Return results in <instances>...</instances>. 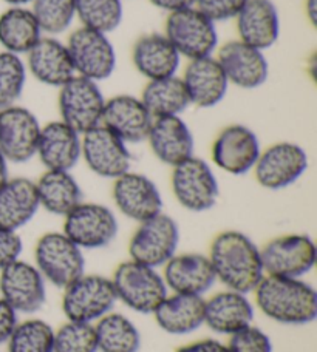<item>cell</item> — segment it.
Segmentation results:
<instances>
[{"mask_svg":"<svg viewBox=\"0 0 317 352\" xmlns=\"http://www.w3.org/2000/svg\"><path fill=\"white\" fill-rule=\"evenodd\" d=\"M207 258L215 278L231 291L249 295L265 276L260 248L242 230L227 229L215 235Z\"/></svg>","mask_w":317,"mask_h":352,"instance_id":"obj_1","label":"cell"},{"mask_svg":"<svg viewBox=\"0 0 317 352\" xmlns=\"http://www.w3.org/2000/svg\"><path fill=\"white\" fill-rule=\"evenodd\" d=\"M256 307L285 326H305L317 318V292L305 278L265 275L252 291Z\"/></svg>","mask_w":317,"mask_h":352,"instance_id":"obj_2","label":"cell"},{"mask_svg":"<svg viewBox=\"0 0 317 352\" xmlns=\"http://www.w3.org/2000/svg\"><path fill=\"white\" fill-rule=\"evenodd\" d=\"M110 280L118 303L144 316H152L169 294L160 269L145 266L130 258L118 264Z\"/></svg>","mask_w":317,"mask_h":352,"instance_id":"obj_3","label":"cell"},{"mask_svg":"<svg viewBox=\"0 0 317 352\" xmlns=\"http://www.w3.org/2000/svg\"><path fill=\"white\" fill-rule=\"evenodd\" d=\"M163 33L186 60L214 56L220 45L217 23L196 6L169 12Z\"/></svg>","mask_w":317,"mask_h":352,"instance_id":"obj_4","label":"cell"},{"mask_svg":"<svg viewBox=\"0 0 317 352\" xmlns=\"http://www.w3.org/2000/svg\"><path fill=\"white\" fill-rule=\"evenodd\" d=\"M62 312L67 320L94 324L118 303L109 276L84 274L62 289Z\"/></svg>","mask_w":317,"mask_h":352,"instance_id":"obj_5","label":"cell"},{"mask_svg":"<svg viewBox=\"0 0 317 352\" xmlns=\"http://www.w3.org/2000/svg\"><path fill=\"white\" fill-rule=\"evenodd\" d=\"M170 188L176 203L194 213L211 210L220 198L218 178L212 166L196 155L172 167Z\"/></svg>","mask_w":317,"mask_h":352,"instance_id":"obj_6","label":"cell"},{"mask_svg":"<svg viewBox=\"0 0 317 352\" xmlns=\"http://www.w3.org/2000/svg\"><path fill=\"white\" fill-rule=\"evenodd\" d=\"M34 266L47 283L59 289L85 274L84 250L63 232H47L34 246Z\"/></svg>","mask_w":317,"mask_h":352,"instance_id":"obj_7","label":"cell"},{"mask_svg":"<svg viewBox=\"0 0 317 352\" xmlns=\"http://www.w3.org/2000/svg\"><path fill=\"white\" fill-rule=\"evenodd\" d=\"M180 238L181 230L176 219L164 212L158 213L138 223L129 240L130 260L161 269L178 252Z\"/></svg>","mask_w":317,"mask_h":352,"instance_id":"obj_8","label":"cell"},{"mask_svg":"<svg viewBox=\"0 0 317 352\" xmlns=\"http://www.w3.org/2000/svg\"><path fill=\"white\" fill-rule=\"evenodd\" d=\"M65 43L76 76L99 84L115 73L118 56L109 34L78 27L70 31Z\"/></svg>","mask_w":317,"mask_h":352,"instance_id":"obj_9","label":"cell"},{"mask_svg":"<svg viewBox=\"0 0 317 352\" xmlns=\"http://www.w3.org/2000/svg\"><path fill=\"white\" fill-rule=\"evenodd\" d=\"M62 232L82 250H98L116 240L119 221L109 206L82 201L63 217Z\"/></svg>","mask_w":317,"mask_h":352,"instance_id":"obj_10","label":"cell"},{"mask_svg":"<svg viewBox=\"0 0 317 352\" xmlns=\"http://www.w3.org/2000/svg\"><path fill=\"white\" fill-rule=\"evenodd\" d=\"M308 166V153L300 144L278 141L262 148L252 173L260 187L277 192L296 184L307 173Z\"/></svg>","mask_w":317,"mask_h":352,"instance_id":"obj_11","label":"cell"},{"mask_svg":"<svg viewBox=\"0 0 317 352\" xmlns=\"http://www.w3.org/2000/svg\"><path fill=\"white\" fill-rule=\"evenodd\" d=\"M265 275L305 278L316 266V243L307 234H287L260 248Z\"/></svg>","mask_w":317,"mask_h":352,"instance_id":"obj_12","label":"cell"},{"mask_svg":"<svg viewBox=\"0 0 317 352\" xmlns=\"http://www.w3.org/2000/svg\"><path fill=\"white\" fill-rule=\"evenodd\" d=\"M107 98L98 82L74 76L58 90L59 119L78 133L101 125Z\"/></svg>","mask_w":317,"mask_h":352,"instance_id":"obj_13","label":"cell"},{"mask_svg":"<svg viewBox=\"0 0 317 352\" xmlns=\"http://www.w3.org/2000/svg\"><path fill=\"white\" fill-rule=\"evenodd\" d=\"M81 161L99 178L116 179L132 170L129 144L104 125H98L81 135Z\"/></svg>","mask_w":317,"mask_h":352,"instance_id":"obj_14","label":"cell"},{"mask_svg":"<svg viewBox=\"0 0 317 352\" xmlns=\"http://www.w3.org/2000/svg\"><path fill=\"white\" fill-rule=\"evenodd\" d=\"M262 152L256 131L243 124H231L218 131L211 147L212 164L232 176L252 172Z\"/></svg>","mask_w":317,"mask_h":352,"instance_id":"obj_15","label":"cell"},{"mask_svg":"<svg viewBox=\"0 0 317 352\" xmlns=\"http://www.w3.org/2000/svg\"><path fill=\"white\" fill-rule=\"evenodd\" d=\"M0 297L17 314L33 316L47 303V281L34 263L19 258L0 270Z\"/></svg>","mask_w":317,"mask_h":352,"instance_id":"obj_16","label":"cell"},{"mask_svg":"<svg viewBox=\"0 0 317 352\" xmlns=\"http://www.w3.org/2000/svg\"><path fill=\"white\" fill-rule=\"evenodd\" d=\"M42 124L23 105L0 110V152L11 164H25L36 158Z\"/></svg>","mask_w":317,"mask_h":352,"instance_id":"obj_17","label":"cell"},{"mask_svg":"<svg viewBox=\"0 0 317 352\" xmlns=\"http://www.w3.org/2000/svg\"><path fill=\"white\" fill-rule=\"evenodd\" d=\"M215 58L229 85L240 90H257L269 78V62L266 53L238 39L218 45Z\"/></svg>","mask_w":317,"mask_h":352,"instance_id":"obj_18","label":"cell"},{"mask_svg":"<svg viewBox=\"0 0 317 352\" xmlns=\"http://www.w3.org/2000/svg\"><path fill=\"white\" fill-rule=\"evenodd\" d=\"M112 199L116 210L136 224L163 212V195L147 175L129 170L113 179Z\"/></svg>","mask_w":317,"mask_h":352,"instance_id":"obj_19","label":"cell"},{"mask_svg":"<svg viewBox=\"0 0 317 352\" xmlns=\"http://www.w3.org/2000/svg\"><path fill=\"white\" fill-rule=\"evenodd\" d=\"M30 76L37 82L59 88L76 76L72 58L65 41L54 36H43L30 52L23 56Z\"/></svg>","mask_w":317,"mask_h":352,"instance_id":"obj_20","label":"cell"},{"mask_svg":"<svg viewBox=\"0 0 317 352\" xmlns=\"http://www.w3.org/2000/svg\"><path fill=\"white\" fill-rule=\"evenodd\" d=\"M180 78L185 84L190 105L198 109L217 107L223 102L231 88L215 54L187 60Z\"/></svg>","mask_w":317,"mask_h":352,"instance_id":"obj_21","label":"cell"},{"mask_svg":"<svg viewBox=\"0 0 317 352\" xmlns=\"http://www.w3.org/2000/svg\"><path fill=\"white\" fill-rule=\"evenodd\" d=\"M152 122L154 118L139 96L121 93L107 98L101 125L113 131L129 146L145 141Z\"/></svg>","mask_w":317,"mask_h":352,"instance_id":"obj_22","label":"cell"},{"mask_svg":"<svg viewBox=\"0 0 317 352\" xmlns=\"http://www.w3.org/2000/svg\"><path fill=\"white\" fill-rule=\"evenodd\" d=\"M145 142L152 155L170 168L195 155V138L183 116L154 119Z\"/></svg>","mask_w":317,"mask_h":352,"instance_id":"obj_23","label":"cell"},{"mask_svg":"<svg viewBox=\"0 0 317 352\" xmlns=\"http://www.w3.org/2000/svg\"><path fill=\"white\" fill-rule=\"evenodd\" d=\"M161 275L169 292L198 297H205L217 283L207 254L200 252H176L161 267Z\"/></svg>","mask_w":317,"mask_h":352,"instance_id":"obj_24","label":"cell"},{"mask_svg":"<svg viewBox=\"0 0 317 352\" xmlns=\"http://www.w3.org/2000/svg\"><path fill=\"white\" fill-rule=\"evenodd\" d=\"M234 21L237 39L265 53L280 39V12L272 0H248Z\"/></svg>","mask_w":317,"mask_h":352,"instance_id":"obj_25","label":"cell"},{"mask_svg":"<svg viewBox=\"0 0 317 352\" xmlns=\"http://www.w3.org/2000/svg\"><path fill=\"white\" fill-rule=\"evenodd\" d=\"M132 64L139 76L155 80L180 74L181 56L164 33H145L132 45Z\"/></svg>","mask_w":317,"mask_h":352,"instance_id":"obj_26","label":"cell"},{"mask_svg":"<svg viewBox=\"0 0 317 352\" xmlns=\"http://www.w3.org/2000/svg\"><path fill=\"white\" fill-rule=\"evenodd\" d=\"M256 306L248 294L223 289L205 298V326L215 334L232 336L254 323Z\"/></svg>","mask_w":317,"mask_h":352,"instance_id":"obj_27","label":"cell"},{"mask_svg":"<svg viewBox=\"0 0 317 352\" xmlns=\"http://www.w3.org/2000/svg\"><path fill=\"white\" fill-rule=\"evenodd\" d=\"M36 158L45 170L72 172L81 161V133L61 119L42 125Z\"/></svg>","mask_w":317,"mask_h":352,"instance_id":"obj_28","label":"cell"},{"mask_svg":"<svg viewBox=\"0 0 317 352\" xmlns=\"http://www.w3.org/2000/svg\"><path fill=\"white\" fill-rule=\"evenodd\" d=\"M152 316L169 336L194 334L205 326V297L169 292Z\"/></svg>","mask_w":317,"mask_h":352,"instance_id":"obj_29","label":"cell"},{"mask_svg":"<svg viewBox=\"0 0 317 352\" xmlns=\"http://www.w3.org/2000/svg\"><path fill=\"white\" fill-rule=\"evenodd\" d=\"M41 210L36 182L25 176L6 179L0 187V226L21 230L31 223Z\"/></svg>","mask_w":317,"mask_h":352,"instance_id":"obj_30","label":"cell"},{"mask_svg":"<svg viewBox=\"0 0 317 352\" xmlns=\"http://www.w3.org/2000/svg\"><path fill=\"white\" fill-rule=\"evenodd\" d=\"M36 182L41 209L54 217H65L84 201V190L72 172L45 170Z\"/></svg>","mask_w":317,"mask_h":352,"instance_id":"obj_31","label":"cell"},{"mask_svg":"<svg viewBox=\"0 0 317 352\" xmlns=\"http://www.w3.org/2000/svg\"><path fill=\"white\" fill-rule=\"evenodd\" d=\"M42 37V28L30 6H8L0 14L2 52L23 58Z\"/></svg>","mask_w":317,"mask_h":352,"instance_id":"obj_32","label":"cell"},{"mask_svg":"<svg viewBox=\"0 0 317 352\" xmlns=\"http://www.w3.org/2000/svg\"><path fill=\"white\" fill-rule=\"evenodd\" d=\"M139 99L143 100L145 109L149 110L152 118L166 116H183L189 107L190 100L185 84L180 74L170 78L147 80Z\"/></svg>","mask_w":317,"mask_h":352,"instance_id":"obj_33","label":"cell"},{"mask_svg":"<svg viewBox=\"0 0 317 352\" xmlns=\"http://www.w3.org/2000/svg\"><path fill=\"white\" fill-rule=\"evenodd\" d=\"M98 352H138L141 332L132 318L112 311L94 323Z\"/></svg>","mask_w":317,"mask_h":352,"instance_id":"obj_34","label":"cell"},{"mask_svg":"<svg viewBox=\"0 0 317 352\" xmlns=\"http://www.w3.org/2000/svg\"><path fill=\"white\" fill-rule=\"evenodd\" d=\"M123 0H76V21L79 27L110 34L123 23Z\"/></svg>","mask_w":317,"mask_h":352,"instance_id":"obj_35","label":"cell"},{"mask_svg":"<svg viewBox=\"0 0 317 352\" xmlns=\"http://www.w3.org/2000/svg\"><path fill=\"white\" fill-rule=\"evenodd\" d=\"M6 352H54V328L34 317L19 322L6 342Z\"/></svg>","mask_w":317,"mask_h":352,"instance_id":"obj_36","label":"cell"},{"mask_svg":"<svg viewBox=\"0 0 317 352\" xmlns=\"http://www.w3.org/2000/svg\"><path fill=\"white\" fill-rule=\"evenodd\" d=\"M30 8L43 36L59 37L70 33L76 21V0H34Z\"/></svg>","mask_w":317,"mask_h":352,"instance_id":"obj_37","label":"cell"},{"mask_svg":"<svg viewBox=\"0 0 317 352\" xmlns=\"http://www.w3.org/2000/svg\"><path fill=\"white\" fill-rule=\"evenodd\" d=\"M27 79L28 72L22 56L0 52V109L19 104Z\"/></svg>","mask_w":317,"mask_h":352,"instance_id":"obj_38","label":"cell"},{"mask_svg":"<svg viewBox=\"0 0 317 352\" xmlns=\"http://www.w3.org/2000/svg\"><path fill=\"white\" fill-rule=\"evenodd\" d=\"M54 352H98L94 324L67 320L54 329Z\"/></svg>","mask_w":317,"mask_h":352,"instance_id":"obj_39","label":"cell"},{"mask_svg":"<svg viewBox=\"0 0 317 352\" xmlns=\"http://www.w3.org/2000/svg\"><path fill=\"white\" fill-rule=\"evenodd\" d=\"M226 346L229 352H274L268 332L254 323L229 336Z\"/></svg>","mask_w":317,"mask_h":352,"instance_id":"obj_40","label":"cell"},{"mask_svg":"<svg viewBox=\"0 0 317 352\" xmlns=\"http://www.w3.org/2000/svg\"><path fill=\"white\" fill-rule=\"evenodd\" d=\"M248 0H196L195 6L214 23L234 21Z\"/></svg>","mask_w":317,"mask_h":352,"instance_id":"obj_41","label":"cell"},{"mask_svg":"<svg viewBox=\"0 0 317 352\" xmlns=\"http://www.w3.org/2000/svg\"><path fill=\"white\" fill-rule=\"evenodd\" d=\"M23 252V241L17 230L0 226V270L21 258Z\"/></svg>","mask_w":317,"mask_h":352,"instance_id":"obj_42","label":"cell"},{"mask_svg":"<svg viewBox=\"0 0 317 352\" xmlns=\"http://www.w3.org/2000/svg\"><path fill=\"white\" fill-rule=\"evenodd\" d=\"M19 323V314L0 297V346L6 344Z\"/></svg>","mask_w":317,"mask_h":352,"instance_id":"obj_43","label":"cell"},{"mask_svg":"<svg viewBox=\"0 0 317 352\" xmlns=\"http://www.w3.org/2000/svg\"><path fill=\"white\" fill-rule=\"evenodd\" d=\"M175 352H229L226 343L217 338H200V340L190 342L187 344L176 348Z\"/></svg>","mask_w":317,"mask_h":352,"instance_id":"obj_44","label":"cell"},{"mask_svg":"<svg viewBox=\"0 0 317 352\" xmlns=\"http://www.w3.org/2000/svg\"><path fill=\"white\" fill-rule=\"evenodd\" d=\"M149 2L155 6V8L169 12L174 11H180V10H186V8H192L195 6L196 0H149Z\"/></svg>","mask_w":317,"mask_h":352,"instance_id":"obj_45","label":"cell"},{"mask_svg":"<svg viewBox=\"0 0 317 352\" xmlns=\"http://www.w3.org/2000/svg\"><path fill=\"white\" fill-rule=\"evenodd\" d=\"M303 11H305V17L311 27L317 25V0H305L303 2Z\"/></svg>","mask_w":317,"mask_h":352,"instance_id":"obj_46","label":"cell"},{"mask_svg":"<svg viewBox=\"0 0 317 352\" xmlns=\"http://www.w3.org/2000/svg\"><path fill=\"white\" fill-rule=\"evenodd\" d=\"M8 178H10V162L5 158L3 153L0 152V187L5 184Z\"/></svg>","mask_w":317,"mask_h":352,"instance_id":"obj_47","label":"cell"},{"mask_svg":"<svg viewBox=\"0 0 317 352\" xmlns=\"http://www.w3.org/2000/svg\"><path fill=\"white\" fill-rule=\"evenodd\" d=\"M8 6H31L34 0H3Z\"/></svg>","mask_w":317,"mask_h":352,"instance_id":"obj_48","label":"cell"},{"mask_svg":"<svg viewBox=\"0 0 317 352\" xmlns=\"http://www.w3.org/2000/svg\"><path fill=\"white\" fill-rule=\"evenodd\" d=\"M0 110H2V109H0Z\"/></svg>","mask_w":317,"mask_h":352,"instance_id":"obj_49","label":"cell"},{"mask_svg":"<svg viewBox=\"0 0 317 352\" xmlns=\"http://www.w3.org/2000/svg\"><path fill=\"white\" fill-rule=\"evenodd\" d=\"M0 352H2V351H0Z\"/></svg>","mask_w":317,"mask_h":352,"instance_id":"obj_50","label":"cell"}]
</instances>
